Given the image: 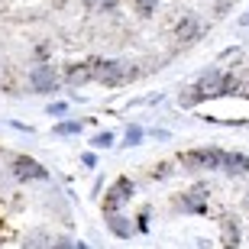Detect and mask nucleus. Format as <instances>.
I'll use <instances>...</instances> for the list:
<instances>
[{
    "mask_svg": "<svg viewBox=\"0 0 249 249\" xmlns=\"http://www.w3.org/2000/svg\"><path fill=\"white\" fill-rule=\"evenodd\" d=\"M133 74H136V68H129L126 62H117V58H94V81H101V84L117 88V84H126Z\"/></svg>",
    "mask_w": 249,
    "mask_h": 249,
    "instance_id": "nucleus-1",
    "label": "nucleus"
},
{
    "mask_svg": "<svg viewBox=\"0 0 249 249\" xmlns=\"http://www.w3.org/2000/svg\"><path fill=\"white\" fill-rule=\"evenodd\" d=\"M185 168H223V152L220 149H191L181 156Z\"/></svg>",
    "mask_w": 249,
    "mask_h": 249,
    "instance_id": "nucleus-2",
    "label": "nucleus"
},
{
    "mask_svg": "<svg viewBox=\"0 0 249 249\" xmlns=\"http://www.w3.org/2000/svg\"><path fill=\"white\" fill-rule=\"evenodd\" d=\"M133 191H136V185H133L129 178H120V181H113L110 191H107V197H104V211H107V213H117L123 204L133 197Z\"/></svg>",
    "mask_w": 249,
    "mask_h": 249,
    "instance_id": "nucleus-3",
    "label": "nucleus"
},
{
    "mask_svg": "<svg viewBox=\"0 0 249 249\" xmlns=\"http://www.w3.org/2000/svg\"><path fill=\"white\" fill-rule=\"evenodd\" d=\"M29 84H33L36 94H52L58 88V71L52 68V65H36L33 74H29Z\"/></svg>",
    "mask_w": 249,
    "mask_h": 249,
    "instance_id": "nucleus-4",
    "label": "nucleus"
},
{
    "mask_svg": "<svg viewBox=\"0 0 249 249\" xmlns=\"http://www.w3.org/2000/svg\"><path fill=\"white\" fill-rule=\"evenodd\" d=\"M13 175H17L19 181H29V178L42 181V178H49V172L39 165V162H33V159H13Z\"/></svg>",
    "mask_w": 249,
    "mask_h": 249,
    "instance_id": "nucleus-5",
    "label": "nucleus"
},
{
    "mask_svg": "<svg viewBox=\"0 0 249 249\" xmlns=\"http://www.w3.org/2000/svg\"><path fill=\"white\" fill-rule=\"evenodd\" d=\"M65 81L68 84H88V81H94V58L91 62H81V65H71L68 71H65Z\"/></svg>",
    "mask_w": 249,
    "mask_h": 249,
    "instance_id": "nucleus-6",
    "label": "nucleus"
},
{
    "mask_svg": "<svg viewBox=\"0 0 249 249\" xmlns=\"http://www.w3.org/2000/svg\"><path fill=\"white\" fill-rule=\"evenodd\" d=\"M223 172H227V175H243V172H249V156H243V152H223Z\"/></svg>",
    "mask_w": 249,
    "mask_h": 249,
    "instance_id": "nucleus-7",
    "label": "nucleus"
},
{
    "mask_svg": "<svg viewBox=\"0 0 249 249\" xmlns=\"http://www.w3.org/2000/svg\"><path fill=\"white\" fill-rule=\"evenodd\" d=\"M107 227H110V233L120 236V240H129V236H133V223H129V217H123L120 211L107 213Z\"/></svg>",
    "mask_w": 249,
    "mask_h": 249,
    "instance_id": "nucleus-8",
    "label": "nucleus"
},
{
    "mask_svg": "<svg viewBox=\"0 0 249 249\" xmlns=\"http://www.w3.org/2000/svg\"><path fill=\"white\" fill-rule=\"evenodd\" d=\"M175 36L181 39V42H194V39L201 36V23L194 17H185L181 23H178V29H175Z\"/></svg>",
    "mask_w": 249,
    "mask_h": 249,
    "instance_id": "nucleus-9",
    "label": "nucleus"
},
{
    "mask_svg": "<svg viewBox=\"0 0 249 249\" xmlns=\"http://www.w3.org/2000/svg\"><path fill=\"white\" fill-rule=\"evenodd\" d=\"M204 194H207L204 188H194V191L185 197V207H188V211H194V213H201L204 211Z\"/></svg>",
    "mask_w": 249,
    "mask_h": 249,
    "instance_id": "nucleus-10",
    "label": "nucleus"
},
{
    "mask_svg": "<svg viewBox=\"0 0 249 249\" xmlns=\"http://www.w3.org/2000/svg\"><path fill=\"white\" fill-rule=\"evenodd\" d=\"M236 240H240V236H236V227H233V220L227 217V220H223V243H227V249L236 246Z\"/></svg>",
    "mask_w": 249,
    "mask_h": 249,
    "instance_id": "nucleus-11",
    "label": "nucleus"
},
{
    "mask_svg": "<svg viewBox=\"0 0 249 249\" xmlns=\"http://www.w3.org/2000/svg\"><path fill=\"white\" fill-rule=\"evenodd\" d=\"M113 142H117V139H113V133H97V136L91 139V146H94V149H110Z\"/></svg>",
    "mask_w": 249,
    "mask_h": 249,
    "instance_id": "nucleus-12",
    "label": "nucleus"
},
{
    "mask_svg": "<svg viewBox=\"0 0 249 249\" xmlns=\"http://www.w3.org/2000/svg\"><path fill=\"white\" fill-rule=\"evenodd\" d=\"M142 142V126H129L126 129V142L123 146H139Z\"/></svg>",
    "mask_w": 249,
    "mask_h": 249,
    "instance_id": "nucleus-13",
    "label": "nucleus"
},
{
    "mask_svg": "<svg viewBox=\"0 0 249 249\" xmlns=\"http://www.w3.org/2000/svg\"><path fill=\"white\" fill-rule=\"evenodd\" d=\"M55 133L58 136H74V133H81V123H58Z\"/></svg>",
    "mask_w": 249,
    "mask_h": 249,
    "instance_id": "nucleus-14",
    "label": "nucleus"
},
{
    "mask_svg": "<svg viewBox=\"0 0 249 249\" xmlns=\"http://www.w3.org/2000/svg\"><path fill=\"white\" fill-rule=\"evenodd\" d=\"M46 113H49V117H65V113H68V104H65V101L49 104V107H46Z\"/></svg>",
    "mask_w": 249,
    "mask_h": 249,
    "instance_id": "nucleus-15",
    "label": "nucleus"
},
{
    "mask_svg": "<svg viewBox=\"0 0 249 249\" xmlns=\"http://www.w3.org/2000/svg\"><path fill=\"white\" fill-rule=\"evenodd\" d=\"M156 3L159 0H136V10L142 17H152V13H156Z\"/></svg>",
    "mask_w": 249,
    "mask_h": 249,
    "instance_id": "nucleus-16",
    "label": "nucleus"
},
{
    "mask_svg": "<svg viewBox=\"0 0 249 249\" xmlns=\"http://www.w3.org/2000/svg\"><path fill=\"white\" fill-rule=\"evenodd\" d=\"M84 7H91V10H110V7H117V0H84Z\"/></svg>",
    "mask_w": 249,
    "mask_h": 249,
    "instance_id": "nucleus-17",
    "label": "nucleus"
},
{
    "mask_svg": "<svg viewBox=\"0 0 249 249\" xmlns=\"http://www.w3.org/2000/svg\"><path fill=\"white\" fill-rule=\"evenodd\" d=\"M58 249H78V246H74L68 236H58Z\"/></svg>",
    "mask_w": 249,
    "mask_h": 249,
    "instance_id": "nucleus-18",
    "label": "nucleus"
},
{
    "mask_svg": "<svg viewBox=\"0 0 249 249\" xmlns=\"http://www.w3.org/2000/svg\"><path fill=\"white\" fill-rule=\"evenodd\" d=\"M84 165L94 168V165H97V156H94V152H84Z\"/></svg>",
    "mask_w": 249,
    "mask_h": 249,
    "instance_id": "nucleus-19",
    "label": "nucleus"
},
{
    "mask_svg": "<svg viewBox=\"0 0 249 249\" xmlns=\"http://www.w3.org/2000/svg\"><path fill=\"white\" fill-rule=\"evenodd\" d=\"M240 23H243V26H249V13H246V17H243V19H240Z\"/></svg>",
    "mask_w": 249,
    "mask_h": 249,
    "instance_id": "nucleus-20",
    "label": "nucleus"
},
{
    "mask_svg": "<svg viewBox=\"0 0 249 249\" xmlns=\"http://www.w3.org/2000/svg\"><path fill=\"white\" fill-rule=\"evenodd\" d=\"M78 249H91V246H88V243H78Z\"/></svg>",
    "mask_w": 249,
    "mask_h": 249,
    "instance_id": "nucleus-21",
    "label": "nucleus"
}]
</instances>
